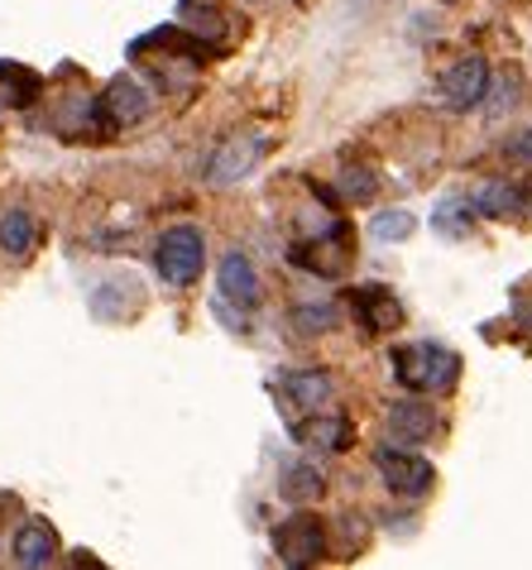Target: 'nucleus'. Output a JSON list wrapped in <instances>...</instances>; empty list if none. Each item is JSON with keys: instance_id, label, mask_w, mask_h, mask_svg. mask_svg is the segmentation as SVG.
Returning a JSON list of instances; mask_svg holds the SVG:
<instances>
[{"instance_id": "obj_6", "label": "nucleus", "mask_w": 532, "mask_h": 570, "mask_svg": "<svg viewBox=\"0 0 532 570\" xmlns=\"http://www.w3.org/2000/svg\"><path fill=\"white\" fill-rule=\"evenodd\" d=\"M355 316L370 336H388V331L403 326V303L384 288V283H370V288L355 293Z\"/></svg>"}, {"instance_id": "obj_21", "label": "nucleus", "mask_w": 532, "mask_h": 570, "mask_svg": "<svg viewBox=\"0 0 532 570\" xmlns=\"http://www.w3.org/2000/svg\"><path fill=\"white\" fill-rule=\"evenodd\" d=\"M513 91H519V77H499V87H494V101L490 106H484V116H504V110L513 106V101H519V97H513Z\"/></svg>"}, {"instance_id": "obj_20", "label": "nucleus", "mask_w": 532, "mask_h": 570, "mask_svg": "<svg viewBox=\"0 0 532 570\" xmlns=\"http://www.w3.org/2000/svg\"><path fill=\"white\" fill-rule=\"evenodd\" d=\"M341 193H346L351 202H370V197H374V173L346 168V173H341Z\"/></svg>"}, {"instance_id": "obj_13", "label": "nucleus", "mask_w": 532, "mask_h": 570, "mask_svg": "<svg viewBox=\"0 0 532 570\" xmlns=\"http://www.w3.org/2000/svg\"><path fill=\"white\" fill-rule=\"evenodd\" d=\"M278 384H284V393H288L293 407H303V413H317V407L332 399L336 379L326 374V370H293V374L278 379Z\"/></svg>"}, {"instance_id": "obj_18", "label": "nucleus", "mask_w": 532, "mask_h": 570, "mask_svg": "<svg viewBox=\"0 0 532 570\" xmlns=\"http://www.w3.org/2000/svg\"><path fill=\"white\" fill-rule=\"evenodd\" d=\"M408 230H413V216H408V212H384V216L370 220V235H374V240H403Z\"/></svg>"}, {"instance_id": "obj_16", "label": "nucleus", "mask_w": 532, "mask_h": 570, "mask_svg": "<svg viewBox=\"0 0 532 570\" xmlns=\"http://www.w3.org/2000/svg\"><path fill=\"white\" fill-rule=\"evenodd\" d=\"M278 494L288 503H317L326 494V480H322L317 465H288L284 480H278Z\"/></svg>"}, {"instance_id": "obj_19", "label": "nucleus", "mask_w": 532, "mask_h": 570, "mask_svg": "<svg viewBox=\"0 0 532 570\" xmlns=\"http://www.w3.org/2000/svg\"><path fill=\"white\" fill-rule=\"evenodd\" d=\"M471 216L475 212H465V202H442V207H436V230L456 240V235H465V226H471Z\"/></svg>"}, {"instance_id": "obj_7", "label": "nucleus", "mask_w": 532, "mask_h": 570, "mask_svg": "<svg viewBox=\"0 0 532 570\" xmlns=\"http://www.w3.org/2000/svg\"><path fill=\"white\" fill-rule=\"evenodd\" d=\"M216 283H221V293H216V297H221V303H230V307H240V312L259 307V297H264L255 264H249L245 255H226L221 268H216Z\"/></svg>"}, {"instance_id": "obj_17", "label": "nucleus", "mask_w": 532, "mask_h": 570, "mask_svg": "<svg viewBox=\"0 0 532 570\" xmlns=\"http://www.w3.org/2000/svg\"><path fill=\"white\" fill-rule=\"evenodd\" d=\"M288 322L303 331V336H322V331H332L336 326V307L332 303H317V307H293L288 312Z\"/></svg>"}, {"instance_id": "obj_12", "label": "nucleus", "mask_w": 532, "mask_h": 570, "mask_svg": "<svg viewBox=\"0 0 532 570\" xmlns=\"http://www.w3.org/2000/svg\"><path fill=\"white\" fill-rule=\"evenodd\" d=\"M388 432H394V441H403V446H422V441L436 432V417H432L427 403L403 399V403L388 407Z\"/></svg>"}, {"instance_id": "obj_22", "label": "nucleus", "mask_w": 532, "mask_h": 570, "mask_svg": "<svg viewBox=\"0 0 532 570\" xmlns=\"http://www.w3.org/2000/svg\"><path fill=\"white\" fill-rule=\"evenodd\" d=\"M504 154H509V158H519V164H532V130H519V135H513L509 145H504Z\"/></svg>"}, {"instance_id": "obj_15", "label": "nucleus", "mask_w": 532, "mask_h": 570, "mask_svg": "<svg viewBox=\"0 0 532 570\" xmlns=\"http://www.w3.org/2000/svg\"><path fill=\"white\" fill-rule=\"evenodd\" d=\"M35 212L29 207H20V202H14V207H6L0 212V249H6L10 259H24L29 249H35Z\"/></svg>"}, {"instance_id": "obj_4", "label": "nucleus", "mask_w": 532, "mask_h": 570, "mask_svg": "<svg viewBox=\"0 0 532 570\" xmlns=\"http://www.w3.org/2000/svg\"><path fill=\"white\" fill-rule=\"evenodd\" d=\"M274 551H278V561H284V566H317V561H326V528H322V518H312V513L288 518L284 528L274 532Z\"/></svg>"}, {"instance_id": "obj_10", "label": "nucleus", "mask_w": 532, "mask_h": 570, "mask_svg": "<svg viewBox=\"0 0 532 570\" xmlns=\"http://www.w3.org/2000/svg\"><path fill=\"white\" fill-rule=\"evenodd\" d=\"M475 216H519L528 212V193L519 183H504V178H490L484 187H475L471 202H465Z\"/></svg>"}, {"instance_id": "obj_9", "label": "nucleus", "mask_w": 532, "mask_h": 570, "mask_svg": "<svg viewBox=\"0 0 532 570\" xmlns=\"http://www.w3.org/2000/svg\"><path fill=\"white\" fill-rule=\"evenodd\" d=\"M101 106L111 110V125H135L139 116H149L154 97H149V87H145V82H135V77L125 72V77H116V82L106 87Z\"/></svg>"}, {"instance_id": "obj_11", "label": "nucleus", "mask_w": 532, "mask_h": 570, "mask_svg": "<svg viewBox=\"0 0 532 570\" xmlns=\"http://www.w3.org/2000/svg\"><path fill=\"white\" fill-rule=\"evenodd\" d=\"M14 561L39 570V566H53L58 561V537L43 518H29L20 532H14Z\"/></svg>"}, {"instance_id": "obj_3", "label": "nucleus", "mask_w": 532, "mask_h": 570, "mask_svg": "<svg viewBox=\"0 0 532 570\" xmlns=\"http://www.w3.org/2000/svg\"><path fill=\"white\" fill-rule=\"evenodd\" d=\"M374 470H380V480L394 489L398 499H422V494H432V484H436L432 461H422L408 446H380L374 451Z\"/></svg>"}, {"instance_id": "obj_5", "label": "nucleus", "mask_w": 532, "mask_h": 570, "mask_svg": "<svg viewBox=\"0 0 532 570\" xmlns=\"http://www.w3.org/2000/svg\"><path fill=\"white\" fill-rule=\"evenodd\" d=\"M484 97H490V62L480 53H465L461 62H451L442 77V101L451 110H475Z\"/></svg>"}, {"instance_id": "obj_2", "label": "nucleus", "mask_w": 532, "mask_h": 570, "mask_svg": "<svg viewBox=\"0 0 532 570\" xmlns=\"http://www.w3.org/2000/svg\"><path fill=\"white\" fill-rule=\"evenodd\" d=\"M154 268L168 288H193L207 268V235L197 226H168L154 245Z\"/></svg>"}, {"instance_id": "obj_1", "label": "nucleus", "mask_w": 532, "mask_h": 570, "mask_svg": "<svg viewBox=\"0 0 532 570\" xmlns=\"http://www.w3.org/2000/svg\"><path fill=\"white\" fill-rule=\"evenodd\" d=\"M394 374H398V384H408L417 393H446L461 374V355L446 351L442 341L403 345V351H394Z\"/></svg>"}, {"instance_id": "obj_14", "label": "nucleus", "mask_w": 532, "mask_h": 570, "mask_svg": "<svg viewBox=\"0 0 532 570\" xmlns=\"http://www.w3.org/2000/svg\"><path fill=\"white\" fill-rule=\"evenodd\" d=\"M293 436L317 451H351L355 446V426L346 417H307L293 426Z\"/></svg>"}, {"instance_id": "obj_8", "label": "nucleus", "mask_w": 532, "mask_h": 570, "mask_svg": "<svg viewBox=\"0 0 532 570\" xmlns=\"http://www.w3.org/2000/svg\"><path fill=\"white\" fill-rule=\"evenodd\" d=\"M264 149H269V139H255V135L230 139L226 149H216L211 168H207V183H236V178H245V173L259 164V154H264Z\"/></svg>"}]
</instances>
